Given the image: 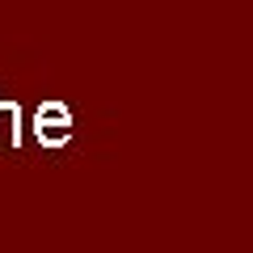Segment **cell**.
<instances>
[{
  "mask_svg": "<svg viewBox=\"0 0 253 253\" xmlns=\"http://www.w3.org/2000/svg\"><path fill=\"white\" fill-rule=\"evenodd\" d=\"M34 131H38V139L46 148L68 144L72 139V114H68V106L63 101H42L38 106V118H34Z\"/></svg>",
  "mask_w": 253,
  "mask_h": 253,
  "instance_id": "1",
  "label": "cell"
}]
</instances>
